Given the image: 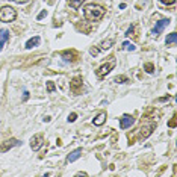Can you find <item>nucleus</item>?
Segmentation results:
<instances>
[{
	"label": "nucleus",
	"instance_id": "393cba45",
	"mask_svg": "<svg viewBox=\"0 0 177 177\" xmlns=\"http://www.w3.org/2000/svg\"><path fill=\"white\" fill-rule=\"evenodd\" d=\"M160 3H164V5H174L176 3V0H159Z\"/></svg>",
	"mask_w": 177,
	"mask_h": 177
},
{
	"label": "nucleus",
	"instance_id": "5701e85b",
	"mask_svg": "<svg viewBox=\"0 0 177 177\" xmlns=\"http://www.w3.org/2000/svg\"><path fill=\"white\" fill-rule=\"evenodd\" d=\"M46 15H47V11H46V9H43V11H41V12L38 14V17H36V20H43V18H44Z\"/></svg>",
	"mask_w": 177,
	"mask_h": 177
},
{
	"label": "nucleus",
	"instance_id": "ddd939ff",
	"mask_svg": "<svg viewBox=\"0 0 177 177\" xmlns=\"http://www.w3.org/2000/svg\"><path fill=\"white\" fill-rule=\"evenodd\" d=\"M80 154H82V149H76L74 152H71L67 156V162H74V160H77V159L80 157Z\"/></svg>",
	"mask_w": 177,
	"mask_h": 177
},
{
	"label": "nucleus",
	"instance_id": "f3484780",
	"mask_svg": "<svg viewBox=\"0 0 177 177\" xmlns=\"http://www.w3.org/2000/svg\"><path fill=\"white\" fill-rule=\"evenodd\" d=\"M112 44H114V40H112V38H109V40H106V41H103V43H101L100 49H101V50L111 49V47H112Z\"/></svg>",
	"mask_w": 177,
	"mask_h": 177
},
{
	"label": "nucleus",
	"instance_id": "423d86ee",
	"mask_svg": "<svg viewBox=\"0 0 177 177\" xmlns=\"http://www.w3.org/2000/svg\"><path fill=\"white\" fill-rule=\"evenodd\" d=\"M17 145H20V141H18V139H15V138L8 139V141H5V142L0 145V153L8 152V150H11L12 147H17Z\"/></svg>",
	"mask_w": 177,
	"mask_h": 177
},
{
	"label": "nucleus",
	"instance_id": "39448f33",
	"mask_svg": "<svg viewBox=\"0 0 177 177\" xmlns=\"http://www.w3.org/2000/svg\"><path fill=\"white\" fill-rule=\"evenodd\" d=\"M61 56L64 58V61L67 62H76L79 59V53L76 50H65V51H61Z\"/></svg>",
	"mask_w": 177,
	"mask_h": 177
},
{
	"label": "nucleus",
	"instance_id": "dca6fc26",
	"mask_svg": "<svg viewBox=\"0 0 177 177\" xmlns=\"http://www.w3.org/2000/svg\"><path fill=\"white\" fill-rule=\"evenodd\" d=\"M83 2H86V0H68V5H70V8L77 9V8H80V6H82V3H83Z\"/></svg>",
	"mask_w": 177,
	"mask_h": 177
},
{
	"label": "nucleus",
	"instance_id": "2eb2a0df",
	"mask_svg": "<svg viewBox=\"0 0 177 177\" xmlns=\"http://www.w3.org/2000/svg\"><path fill=\"white\" fill-rule=\"evenodd\" d=\"M176 40H177V33H176V32H171V33L167 36L165 44H167V46H173V44L176 43Z\"/></svg>",
	"mask_w": 177,
	"mask_h": 177
},
{
	"label": "nucleus",
	"instance_id": "1a4fd4ad",
	"mask_svg": "<svg viewBox=\"0 0 177 177\" xmlns=\"http://www.w3.org/2000/svg\"><path fill=\"white\" fill-rule=\"evenodd\" d=\"M133 123H135V118H133L132 115H129V114H124V115L120 118V127H121V129H129Z\"/></svg>",
	"mask_w": 177,
	"mask_h": 177
},
{
	"label": "nucleus",
	"instance_id": "f257e3e1",
	"mask_svg": "<svg viewBox=\"0 0 177 177\" xmlns=\"http://www.w3.org/2000/svg\"><path fill=\"white\" fill-rule=\"evenodd\" d=\"M104 15V9L100 5H88L83 8V17L88 21H99Z\"/></svg>",
	"mask_w": 177,
	"mask_h": 177
},
{
	"label": "nucleus",
	"instance_id": "0eeeda50",
	"mask_svg": "<svg viewBox=\"0 0 177 177\" xmlns=\"http://www.w3.org/2000/svg\"><path fill=\"white\" fill-rule=\"evenodd\" d=\"M82 77L80 76H76L73 77V80L70 82V89L73 91V94H79L80 92V89H82Z\"/></svg>",
	"mask_w": 177,
	"mask_h": 177
},
{
	"label": "nucleus",
	"instance_id": "a878e982",
	"mask_svg": "<svg viewBox=\"0 0 177 177\" xmlns=\"http://www.w3.org/2000/svg\"><path fill=\"white\" fill-rule=\"evenodd\" d=\"M99 49H96V47H92V49H89V53H91V55H92V56H97V55H99Z\"/></svg>",
	"mask_w": 177,
	"mask_h": 177
},
{
	"label": "nucleus",
	"instance_id": "9d476101",
	"mask_svg": "<svg viewBox=\"0 0 177 177\" xmlns=\"http://www.w3.org/2000/svg\"><path fill=\"white\" fill-rule=\"evenodd\" d=\"M154 126H156V123H152L150 126H144V127H141L139 130V139H145V138H149L150 135H152V132H153V129H154Z\"/></svg>",
	"mask_w": 177,
	"mask_h": 177
},
{
	"label": "nucleus",
	"instance_id": "9b49d317",
	"mask_svg": "<svg viewBox=\"0 0 177 177\" xmlns=\"http://www.w3.org/2000/svg\"><path fill=\"white\" fill-rule=\"evenodd\" d=\"M6 41H9V30L0 29V51H2V49H3V46H5Z\"/></svg>",
	"mask_w": 177,
	"mask_h": 177
},
{
	"label": "nucleus",
	"instance_id": "aec40b11",
	"mask_svg": "<svg viewBox=\"0 0 177 177\" xmlns=\"http://www.w3.org/2000/svg\"><path fill=\"white\" fill-rule=\"evenodd\" d=\"M114 82H117V83H126V82H129V79L126 76H117L114 79Z\"/></svg>",
	"mask_w": 177,
	"mask_h": 177
},
{
	"label": "nucleus",
	"instance_id": "cd10ccee",
	"mask_svg": "<svg viewBox=\"0 0 177 177\" xmlns=\"http://www.w3.org/2000/svg\"><path fill=\"white\" fill-rule=\"evenodd\" d=\"M12 2H15V3H18V5H23V3H27L29 0H12Z\"/></svg>",
	"mask_w": 177,
	"mask_h": 177
},
{
	"label": "nucleus",
	"instance_id": "bb28decb",
	"mask_svg": "<svg viewBox=\"0 0 177 177\" xmlns=\"http://www.w3.org/2000/svg\"><path fill=\"white\" fill-rule=\"evenodd\" d=\"M168 126H170V127H176V115H174V117H173V118L170 120V123H168Z\"/></svg>",
	"mask_w": 177,
	"mask_h": 177
},
{
	"label": "nucleus",
	"instance_id": "b1692460",
	"mask_svg": "<svg viewBox=\"0 0 177 177\" xmlns=\"http://www.w3.org/2000/svg\"><path fill=\"white\" fill-rule=\"evenodd\" d=\"M76 118H77V114H74V112L68 115V121H70V123H73V121H76Z\"/></svg>",
	"mask_w": 177,
	"mask_h": 177
},
{
	"label": "nucleus",
	"instance_id": "7ed1b4c3",
	"mask_svg": "<svg viewBox=\"0 0 177 177\" xmlns=\"http://www.w3.org/2000/svg\"><path fill=\"white\" fill-rule=\"evenodd\" d=\"M109 58H111V59H109L106 64H103L100 68L96 71V74H97V77H99V79H104V77H106V74H107V73H109V71H111V70L115 67V58H114V56H109Z\"/></svg>",
	"mask_w": 177,
	"mask_h": 177
},
{
	"label": "nucleus",
	"instance_id": "c85d7f7f",
	"mask_svg": "<svg viewBox=\"0 0 177 177\" xmlns=\"http://www.w3.org/2000/svg\"><path fill=\"white\" fill-rule=\"evenodd\" d=\"M168 99H170V96H167V97H160V99H159V101H167Z\"/></svg>",
	"mask_w": 177,
	"mask_h": 177
},
{
	"label": "nucleus",
	"instance_id": "412c9836",
	"mask_svg": "<svg viewBox=\"0 0 177 177\" xmlns=\"http://www.w3.org/2000/svg\"><path fill=\"white\" fill-rule=\"evenodd\" d=\"M126 36H135V26H130L126 32Z\"/></svg>",
	"mask_w": 177,
	"mask_h": 177
},
{
	"label": "nucleus",
	"instance_id": "4be33fe9",
	"mask_svg": "<svg viewBox=\"0 0 177 177\" xmlns=\"http://www.w3.org/2000/svg\"><path fill=\"white\" fill-rule=\"evenodd\" d=\"M55 89H56L55 83H53V82H47V91H49V92H53Z\"/></svg>",
	"mask_w": 177,
	"mask_h": 177
},
{
	"label": "nucleus",
	"instance_id": "6ab92c4d",
	"mask_svg": "<svg viewBox=\"0 0 177 177\" xmlns=\"http://www.w3.org/2000/svg\"><path fill=\"white\" fill-rule=\"evenodd\" d=\"M144 70H145L147 73H150V74H152V73H154V65H153L152 62H147V64L144 65Z\"/></svg>",
	"mask_w": 177,
	"mask_h": 177
},
{
	"label": "nucleus",
	"instance_id": "20e7f679",
	"mask_svg": "<svg viewBox=\"0 0 177 177\" xmlns=\"http://www.w3.org/2000/svg\"><path fill=\"white\" fill-rule=\"evenodd\" d=\"M43 144H44V136H43V135H35V136L30 139V149H32L33 152L40 150V149L43 147Z\"/></svg>",
	"mask_w": 177,
	"mask_h": 177
},
{
	"label": "nucleus",
	"instance_id": "f8f14e48",
	"mask_svg": "<svg viewBox=\"0 0 177 177\" xmlns=\"http://www.w3.org/2000/svg\"><path fill=\"white\" fill-rule=\"evenodd\" d=\"M40 43H41V38H40V36H33V38H30V40L26 43V49H27V50H30V49L36 47Z\"/></svg>",
	"mask_w": 177,
	"mask_h": 177
},
{
	"label": "nucleus",
	"instance_id": "a211bd4d",
	"mask_svg": "<svg viewBox=\"0 0 177 177\" xmlns=\"http://www.w3.org/2000/svg\"><path fill=\"white\" fill-rule=\"evenodd\" d=\"M123 49H124V50H129V51H133L135 49H136V47H135V46H133L132 43L126 41V43H123Z\"/></svg>",
	"mask_w": 177,
	"mask_h": 177
},
{
	"label": "nucleus",
	"instance_id": "6e6552de",
	"mask_svg": "<svg viewBox=\"0 0 177 177\" xmlns=\"http://www.w3.org/2000/svg\"><path fill=\"white\" fill-rule=\"evenodd\" d=\"M168 24H170V20H168V18H162V20H159V21L156 23V26L153 27V35L157 36V35H159V33H160V32H162Z\"/></svg>",
	"mask_w": 177,
	"mask_h": 177
},
{
	"label": "nucleus",
	"instance_id": "f03ea898",
	"mask_svg": "<svg viewBox=\"0 0 177 177\" xmlns=\"http://www.w3.org/2000/svg\"><path fill=\"white\" fill-rule=\"evenodd\" d=\"M15 18H17V11L12 6H3V8H0V21L11 23Z\"/></svg>",
	"mask_w": 177,
	"mask_h": 177
},
{
	"label": "nucleus",
	"instance_id": "c756f323",
	"mask_svg": "<svg viewBox=\"0 0 177 177\" xmlns=\"http://www.w3.org/2000/svg\"><path fill=\"white\" fill-rule=\"evenodd\" d=\"M27 99H29V92L24 91V97H23V100H27Z\"/></svg>",
	"mask_w": 177,
	"mask_h": 177
},
{
	"label": "nucleus",
	"instance_id": "4468645a",
	"mask_svg": "<svg viewBox=\"0 0 177 177\" xmlns=\"http://www.w3.org/2000/svg\"><path fill=\"white\" fill-rule=\"evenodd\" d=\"M104 121H106V114L101 112V114H99V115L92 120V124H94V126H101V124H104Z\"/></svg>",
	"mask_w": 177,
	"mask_h": 177
}]
</instances>
